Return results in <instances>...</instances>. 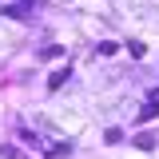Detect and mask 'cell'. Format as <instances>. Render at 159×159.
Wrapping results in <instances>:
<instances>
[{
    "label": "cell",
    "mask_w": 159,
    "mask_h": 159,
    "mask_svg": "<svg viewBox=\"0 0 159 159\" xmlns=\"http://www.w3.org/2000/svg\"><path fill=\"white\" fill-rule=\"evenodd\" d=\"M119 52V44H111V40H103V44H99V56H116Z\"/></svg>",
    "instance_id": "5b68a950"
},
{
    "label": "cell",
    "mask_w": 159,
    "mask_h": 159,
    "mask_svg": "<svg viewBox=\"0 0 159 159\" xmlns=\"http://www.w3.org/2000/svg\"><path fill=\"white\" fill-rule=\"evenodd\" d=\"M135 147L139 151H151V147H155V135H135Z\"/></svg>",
    "instance_id": "277c9868"
},
{
    "label": "cell",
    "mask_w": 159,
    "mask_h": 159,
    "mask_svg": "<svg viewBox=\"0 0 159 159\" xmlns=\"http://www.w3.org/2000/svg\"><path fill=\"white\" fill-rule=\"evenodd\" d=\"M72 76V72H68V68H60V72H52V80H48V88H52V92H60V88H64V80Z\"/></svg>",
    "instance_id": "7a4b0ae2"
},
{
    "label": "cell",
    "mask_w": 159,
    "mask_h": 159,
    "mask_svg": "<svg viewBox=\"0 0 159 159\" xmlns=\"http://www.w3.org/2000/svg\"><path fill=\"white\" fill-rule=\"evenodd\" d=\"M155 116H159V99L151 96V99H147V103H143V111H139V119L147 123V119H155Z\"/></svg>",
    "instance_id": "6da1fadb"
},
{
    "label": "cell",
    "mask_w": 159,
    "mask_h": 159,
    "mask_svg": "<svg viewBox=\"0 0 159 159\" xmlns=\"http://www.w3.org/2000/svg\"><path fill=\"white\" fill-rule=\"evenodd\" d=\"M0 155H4V159H28V155L16 147V143H0Z\"/></svg>",
    "instance_id": "3957f363"
},
{
    "label": "cell",
    "mask_w": 159,
    "mask_h": 159,
    "mask_svg": "<svg viewBox=\"0 0 159 159\" xmlns=\"http://www.w3.org/2000/svg\"><path fill=\"white\" fill-rule=\"evenodd\" d=\"M64 151H72V143H52L48 147V155H64Z\"/></svg>",
    "instance_id": "8992f818"
}]
</instances>
